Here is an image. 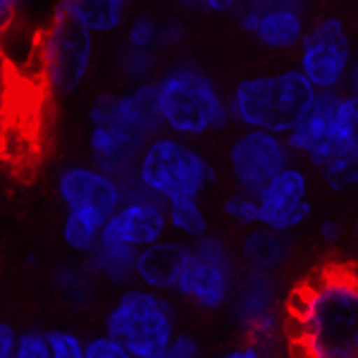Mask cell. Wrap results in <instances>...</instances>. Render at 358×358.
I'll list each match as a JSON object with an SVG mask.
<instances>
[{"instance_id":"603a6c76","label":"cell","mask_w":358,"mask_h":358,"mask_svg":"<svg viewBox=\"0 0 358 358\" xmlns=\"http://www.w3.org/2000/svg\"><path fill=\"white\" fill-rule=\"evenodd\" d=\"M167 208V224L170 234L182 241H196L201 236L210 234L208 213L201 201H177Z\"/></svg>"},{"instance_id":"6da1fadb","label":"cell","mask_w":358,"mask_h":358,"mask_svg":"<svg viewBox=\"0 0 358 358\" xmlns=\"http://www.w3.org/2000/svg\"><path fill=\"white\" fill-rule=\"evenodd\" d=\"M292 358H358V263L330 261L285 296Z\"/></svg>"},{"instance_id":"ffe728a7","label":"cell","mask_w":358,"mask_h":358,"mask_svg":"<svg viewBox=\"0 0 358 358\" xmlns=\"http://www.w3.org/2000/svg\"><path fill=\"white\" fill-rule=\"evenodd\" d=\"M136 251L110 241H101L89 258H84L86 268L96 277V282H108L115 287H131L136 282Z\"/></svg>"},{"instance_id":"9a60e30c","label":"cell","mask_w":358,"mask_h":358,"mask_svg":"<svg viewBox=\"0 0 358 358\" xmlns=\"http://www.w3.org/2000/svg\"><path fill=\"white\" fill-rule=\"evenodd\" d=\"M167 236H170V224H167L165 203L146 194H134L127 196L120 210L106 222L101 241H110L138 253Z\"/></svg>"},{"instance_id":"44dd1931","label":"cell","mask_w":358,"mask_h":358,"mask_svg":"<svg viewBox=\"0 0 358 358\" xmlns=\"http://www.w3.org/2000/svg\"><path fill=\"white\" fill-rule=\"evenodd\" d=\"M108 217L91 210H65L60 222V239L69 253L84 261L101 244Z\"/></svg>"},{"instance_id":"52a82bcc","label":"cell","mask_w":358,"mask_h":358,"mask_svg":"<svg viewBox=\"0 0 358 358\" xmlns=\"http://www.w3.org/2000/svg\"><path fill=\"white\" fill-rule=\"evenodd\" d=\"M38 72L50 96L67 98L86 84L96 60V36L67 10L55 3L38 34Z\"/></svg>"},{"instance_id":"8d00e7d4","label":"cell","mask_w":358,"mask_h":358,"mask_svg":"<svg viewBox=\"0 0 358 358\" xmlns=\"http://www.w3.org/2000/svg\"><path fill=\"white\" fill-rule=\"evenodd\" d=\"M346 94H351L358 101V53L354 57V67H351L349 74V84H346Z\"/></svg>"},{"instance_id":"8fae6325","label":"cell","mask_w":358,"mask_h":358,"mask_svg":"<svg viewBox=\"0 0 358 358\" xmlns=\"http://www.w3.org/2000/svg\"><path fill=\"white\" fill-rule=\"evenodd\" d=\"M232 17L253 43L273 53L299 50L310 27L308 10L299 0H248L236 5Z\"/></svg>"},{"instance_id":"ac0fdd59","label":"cell","mask_w":358,"mask_h":358,"mask_svg":"<svg viewBox=\"0 0 358 358\" xmlns=\"http://www.w3.org/2000/svg\"><path fill=\"white\" fill-rule=\"evenodd\" d=\"M241 256L246 261V268L251 273L273 275L285 268V263L292 256V244L287 234H277L270 229L256 227L248 229L244 244H241Z\"/></svg>"},{"instance_id":"4dcf8cb0","label":"cell","mask_w":358,"mask_h":358,"mask_svg":"<svg viewBox=\"0 0 358 358\" xmlns=\"http://www.w3.org/2000/svg\"><path fill=\"white\" fill-rule=\"evenodd\" d=\"M236 5V0H187L182 8L199 15H234Z\"/></svg>"},{"instance_id":"d590c367","label":"cell","mask_w":358,"mask_h":358,"mask_svg":"<svg viewBox=\"0 0 358 358\" xmlns=\"http://www.w3.org/2000/svg\"><path fill=\"white\" fill-rule=\"evenodd\" d=\"M217 358H265V354L253 342L244 339L241 344H236V346H232V349L222 351Z\"/></svg>"},{"instance_id":"f1b7e54d","label":"cell","mask_w":358,"mask_h":358,"mask_svg":"<svg viewBox=\"0 0 358 358\" xmlns=\"http://www.w3.org/2000/svg\"><path fill=\"white\" fill-rule=\"evenodd\" d=\"M15 358H53V351H50L48 344V332L41 330V327L22 330L20 339H17Z\"/></svg>"},{"instance_id":"7c38bea8","label":"cell","mask_w":358,"mask_h":358,"mask_svg":"<svg viewBox=\"0 0 358 358\" xmlns=\"http://www.w3.org/2000/svg\"><path fill=\"white\" fill-rule=\"evenodd\" d=\"M294 163V155L285 136L258 129H239L227 148L229 177L236 192L258 196L285 167Z\"/></svg>"},{"instance_id":"d6986e66","label":"cell","mask_w":358,"mask_h":358,"mask_svg":"<svg viewBox=\"0 0 358 358\" xmlns=\"http://www.w3.org/2000/svg\"><path fill=\"white\" fill-rule=\"evenodd\" d=\"M62 3L96 38L124 31L131 17V5L127 0H62Z\"/></svg>"},{"instance_id":"f546056e","label":"cell","mask_w":358,"mask_h":358,"mask_svg":"<svg viewBox=\"0 0 358 358\" xmlns=\"http://www.w3.org/2000/svg\"><path fill=\"white\" fill-rule=\"evenodd\" d=\"M189 29L179 17H163L160 20V50H175L182 48L187 41Z\"/></svg>"},{"instance_id":"30bf717a","label":"cell","mask_w":358,"mask_h":358,"mask_svg":"<svg viewBox=\"0 0 358 358\" xmlns=\"http://www.w3.org/2000/svg\"><path fill=\"white\" fill-rule=\"evenodd\" d=\"M232 313L239 330L263 351L265 358H273L287 346L285 325V299H280L275 277L246 270L244 280L236 282L232 296Z\"/></svg>"},{"instance_id":"9c48e42d","label":"cell","mask_w":358,"mask_h":358,"mask_svg":"<svg viewBox=\"0 0 358 358\" xmlns=\"http://www.w3.org/2000/svg\"><path fill=\"white\" fill-rule=\"evenodd\" d=\"M296 53V69L317 94L346 91L356 50L342 17L325 15L310 22Z\"/></svg>"},{"instance_id":"e0dca14e","label":"cell","mask_w":358,"mask_h":358,"mask_svg":"<svg viewBox=\"0 0 358 358\" xmlns=\"http://www.w3.org/2000/svg\"><path fill=\"white\" fill-rule=\"evenodd\" d=\"M189 253V241L167 236L158 244L143 248L136 256V285L160 294H175L179 273Z\"/></svg>"},{"instance_id":"ba28073f","label":"cell","mask_w":358,"mask_h":358,"mask_svg":"<svg viewBox=\"0 0 358 358\" xmlns=\"http://www.w3.org/2000/svg\"><path fill=\"white\" fill-rule=\"evenodd\" d=\"M239 270L232 248L217 234H206L189 241V253L179 273L175 296L184 299L196 308L220 310L232 303Z\"/></svg>"},{"instance_id":"d4e9b609","label":"cell","mask_w":358,"mask_h":358,"mask_svg":"<svg viewBox=\"0 0 358 358\" xmlns=\"http://www.w3.org/2000/svg\"><path fill=\"white\" fill-rule=\"evenodd\" d=\"M122 45L160 53V20L151 13H134L122 31Z\"/></svg>"},{"instance_id":"836d02e7","label":"cell","mask_w":358,"mask_h":358,"mask_svg":"<svg viewBox=\"0 0 358 358\" xmlns=\"http://www.w3.org/2000/svg\"><path fill=\"white\" fill-rule=\"evenodd\" d=\"M17 17H20V3L17 0H0V38L17 27Z\"/></svg>"},{"instance_id":"83f0119b","label":"cell","mask_w":358,"mask_h":358,"mask_svg":"<svg viewBox=\"0 0 358 358\" xmlns=\"http://www.w3.org/2000/svg\"><path fill=\"white\" fill-rule=\"evenodd\" d=\"M84 356L86 358H134L117 337H113V334H108L103 330L84 339Z\"/></svg>"},{"instance_id":"d6a6232c","label":"cell","mask_w":358,"mask_h":358,"mask_svg":"<svg viewBox=\"0 0 358 358\" xmlns=\"http://www.w3.org/2000/svg\"><path fill=\"white\" fill-rule=\"evenodd\" d=\"M20 330L8 320H0V358H15Z\"/></svg>"},{"instance_id":"8992f818","label":"cell","mask_w":358,"mask_h":358,"mask_svg":"<svg viewBox=\"0 0 358 358\" xmlns=\"http://www.w3.org/2000/svg\"><path fill=\"white\" fill-rule=\"evenodd\" d=\"M103 332L122 342L134 358H163L177 337V310L167 294L124 287L103 315Z\"/></svg>"},{"instance_id":"cb8c5ba5","label":"cell","mask_w":358,"mask_h":358,"mask_svg":"<svg viewBox=\"0 0 358 358\" xmlns=\"http://www.w3.org/2000/svg\"><path fill=\"white\" fill-rule=\"evenodd\" d=\"M158 55L160 53H148V50H134V48H127V45H120L117 69L127 82H129V86L155 82L160 74Z\"/></svg>"},{"instance_id":"7402d4cb","label":"cell","mask_w":358,"mask_h":358,"mask_svg":"<svg viewBox=\"0 0 358 358\" xmlns=\"http://www.w3.org/2000/svg\"><path fill=\"white\" fill-rule=\"evenodd\" d=\"M50 282L55 292L72 306H86L94 299L96 277L86 268L84 261H65L50 270Z\"/></svg>"},{"instance_id":"5bb4252c","label":"cell","mask_w":358,"mask_h":358,"mask_svg":"<svg viewBox=\"0 0 358 358\" xmlns=\"http://www.w3.org/2000/svg\"><path fill=\"white\" fill-rule=\"evenodd\" d=\"M261 227L277 234L301 229L313 217L315 206L310 199V175L306 167L292 163L258 194Z\"/></svg>"},{"instance_id":"4fadbf2b","label":"cell","mask_w":358,"mask_h":358,"mask_svg":"<svg viewBox=\"0 0 358 358\" xmlns=\"http://www.w3.org/2000/svg\"><path fill=\"white\" fill-rule=\"evenodd\" d=\"M53 189L65 210H91L110 217L127 201V189L94 163H67L55 172Z\"/></svg>"},{"instance_id":"277c9868","label":"cell","mask_w":358,"mask_h":358,"mask_svg":"<svg viewBox=\"0 0 358 358\" xmlns=\"http://www.w3.org/2000/svg\"><path fill=\"white\" fill-rule=\"evenodd\" d=\"M317 91L296 67L239 79L227 96L229 117L241 129L287 136L301 122Z\"/></svg>"},{"instance_id":"e575fe53","label":"cell","mask_w":358,"mask_h":358,"mask_svg":"<svg viewBox=\"0 0 358 358\" xmlns=\"http://www.w3.org/2000/svg\"><path fill=\"white\" fill-rule=\"evenodd\" d=\"M344 229L342 224H339L334 217H325L320 224H317V239L322 241V244L332 246V244H339V239H342Z\"/></svg>"},{"instance_id":"1f68e13d","label":"cell","mask_w":358,"mask_h":358,"mask_svg":"<svg viewBox=\"0 0 358 358\" xmlns=\"http://www.w3.org/2000/svg\"><path fill=\"white\" fill-rule=\"evenodd\" d=\"M163 358H201L199 339L189 332H177L175 342L170 344V349L165 351Z\"/></svg>"},{"instance_id":"484cf974","label":"cell","mask_w":358,"mask_h":358,"mask_svg":"<svg viewBox=\"0 0 358 358\" xmlns=\"http://www.w3.org/2000/svg\"><path fill=\"white\" fill-rule=\"evenodd\" d=\"M222 210L229 217V222L236 224V227H244V229L261 227V203H258V196L234 192L222 201Z\"/></svg>"},{"instance_id":"4316f807","label":"cell","mask_w":358,"mask_h":358,"mask_svg":"<svg viewBox=\"0 0 358 358\" xmlns=\"http://www.w3.org/2000/svg\"><path fill=\"white\" fill-rule=\"evenodd\" d=\"M48 344L53 351V358H86L84 356V339L77 330L69 327H50Z\"/></svg>"},{"instance_id":"3957f363","label":"cell","mask_w":358,"mask_h":358,"mask_svg":"<svg viewBox=\"0 0 358 358\" xmlns=\"http://www.w3.org/2000/svg\"><path fill=\"white\" fill-rule=\"evenodd\" d=\"M158 108L165 134L196 141L232 124L227 96L206 67L194 60H177L155 79Z\"/></svg>"},{"instance_id":"2e32d148","label":"cell","mask_w":358,"mask_h":358,"mask_svg":"<svg viewBox=\"0 0 358 358\" xmlns=\"http://www.w3.org/2000/svg\"><path fill=\"white\" fill-rule=\"evenodd\" d=\"M115 117L122 124V129L129 131L141 146H146L155 136L165 134L155 82L136 84L115 94Z\"/></svg>"},{"instance_id":"7a4b0ae2","label":"cell","mask_w":358,"mask_h":358,"mask_svg":"<svg viewBox=\"0 0 358 358\" xmlns=\"http://www.w3.org/2000/svg\"><path fill=\"white\" fill-rule=\"evenodd\" d=\"M285 138L292 155L313 167L327 189L358 187V101L351 94H315L301 122Z\"/></svg>"},{"instance_id":"5b68a950","label":"cell","mask_w":358,"mask_h":358,"mask_svg":"<svg viewBox=\"0 0 358 358\" xmlns=\"http://www.w3.org/2000/svg\"><path fill=\"white\" fill-rule=\"evenodd\" d=\"M217 170L210 158L172 134H160L146 143L136 163V192L170 206L177 201H201L215 184Z\"/></svg>"}]
</instances>
